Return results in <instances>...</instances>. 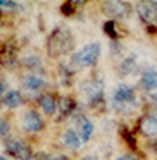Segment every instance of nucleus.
<instances>
[{
    "label": "nucleus",
    "mask_w": 157,
    "mask_h": 160,
    "mask_svg": "<svg viewBox=\"0 0 157 160\" xmlns=\"http://www.w3.org/2000/svg\"><path fill=\"white\" fill-rule=\"evenodd\" d=\"M112 102L116 107H126L128 103L135 102V91L128 84H119L116 86L114 93H112Z\"/></svg>",
    "instance_id": "39448f33"
},
{
    "label": "nucleus",
    "mask_w": 157,
    "mask_h": 160,
    "mask_svg": "<svg viewBox=\"0 0 157 160\" xmlns=\"http://www.w3.org/2000/svg\"><path fill=\"white\" fill-rule=\"evenodd\" d=\"M74 107H76V103H74L73 98L69 97H60L59 102H57V108H59V121H62L64 117H67V115H71V112L74 110Z\"/></svg>",
    "instance_id": "f8f14e48"
},
{
    "label": "nucleus",
    "mask_w": 157,
    "mask_h": 160,
    "mask_svg": "<svg viewBox=\"0 0 157 160\" xmlns=\"http://www.w3.org/2000/svg\"><path fill=\"white\" fill-rule=\"evenodd\" d=\"M116 160H136L133 155H121V157H118Z\"/></svg>",
    "instance_id": "4be33fe9"
},
{
    "label": "nucleus",
    "mask_w": 157,
    "mask_h": 160,
    "mask_svg": "<svg viewBox=\"0 0 157 160\" xmlns=\"http://www.w3.org/2000/svg\"><path fill=\"white\" fill-rule=\"evenodd\" d=\"M5 152L18 160H33L31 148L23 139H18V138H11L5 141Z\"/></svg>",
    "instance_id": "7ed1b4c3"
},
{
    "label": "nucleus",
    "mask_w": 157,
    "mask_h": 160,
    "mask_svg": "<svg viewBox=\"0 0 157 160\" xmlns=\"http://www.w3.org/2000/svg\"><path fill=\"white\" fill-rule=\"evenodd\" d=\"M102 11H104V14L107 18H111V21H116V19L123 18L126 14L128 7L123 2H104L102 4Z\"/></svg>",
    "instance_id": "6e6552de"
},
{
    "label": "nucleus",
    "mask_w": 157,
    "mask_h": 160,
    "mask_svg": "<svg viewBox=\"0 0 157 160\" xmlns=\"http://www.w3.org/2000/svg\"><path fill=\"white\" fill-rule=\"evenodd\" d=\"M100 57V45L98 43H90L85 48H81L80 52H76L71 57L69 69L71 72L78 69H85V67H92Z\"/></svg>",
    "instance_id": "f03ea898"
},
{
    "label": "nucleus",
    "mask_w": 157,
    "mask_h": 160,
    "mask_svg": "<svg viewBox=\"0 0 157 160\" xmlns=\"http://www.w3.org/2000/svg\"><path fill=\"white\" fill-rule=\"evenodd\" d=\"M83 160H98L97 157H93V155H90V157H86V158H83Z\"/></svg>",
    "instance_id": "393cba45"
},
{
    "label": "nucleus",
    "mask_w": 157,
    "mask_h": 160,
    "mask_svg": "<svg viewBox=\"0 0 157 160\" xmlns=\"http://www.w3.org/2000/svg\"><path fill=\"white\" fill-rule=\"evenodd\" d=\"M104 31L107 33L109 36H111L112 40L116 38H123V36L126 35V29H123L121 26H119L118 21H107L104 24Z\"/></svg>",
    "instance_id": "dca6fc26"
},
{
    "label": "nucleus",
    "mask_w": 157,
    "mask_h": 160,
    "mask_svg": "<svg viewBox=\"0 0 157 160\" xmlns=\"http://www.w3.org/2000/svg\"><path fill=\"white\" fill-rule=\"evenodd\" d=\"M0 160H7V158H5V157H2V155H0Z\"/></svg>",
    "instance_id": "bb28decb"
},
{
    "label": "nucleus",
    "mask_w": 157,
    "mask_h": 160,
    "mask_svg": "<svg viewBox=\"0 0 157 160\" xmlns=\"http://www.w3.org/2000/svg\"><path fill=\"white\" fill-rule=\"evenodd\" d=\"M62 143L69 150H78L81 145V138L78 136V132L74 131V129H66L64 134H62Z\"/></svg>",
    "instance_id": "ddd939ff"
},
{
    "label": "nucleus",
    "mask_w": 157,
    "mask_h": 160,
    "mask_svg": "<svg viewBox=\"0 0 157 160\" xmlns=\"http://www.w3.org/2000/svg\"><path fill=\"white\" fill-rule=\"evenodd\" d=\"M43 84H45V81H43V78H40L38 74H26V76L23 78V86H24L26 90L36 91V90H40V88H43Z\"/></svg>",
    "instance_id": "2eb2a0df"
},
{
    "label": "nucleus",
    "mask_w": 157,
    "mask_h": 160,
    "mask_svg": "<svg viewBox=\"0 0 157 160\" xmlns=\"http://www.w3.org/2000/svg\"><path fill=\"white\" fill-rule=\"evenodd\" d=\"M138 129L147 138H155L157 136V117L155 115H143L138 122Z\"/></svg>",
    "instance_id": "0eeeda50"
},
{
    "label": "nucleus",
    "mask_w": 157,
    "mask_h": 160,
    "mask_svg": "<svg viewBox=\"0 0 157 160\" xmlns=\"http://www.w3.org/2000/svg\"><path fill=\"white\" fill-rule=\"evenodd\" d=\"M9 132V124L7 121H0V136H5Z\"/></svg>",
    "instance_id": "aec40b11"
},
{
    "label": "nucleus",
    "mask_w": 157,
    "mask_h": 160,
    "mask_svg": "<svg viewBox=\"0 0 157 160\" xmlns=\"http://www.w3.org/2000/svg\"><path fill=\"white\" fill-rule=\"evenodd\" d=\"M38 103H40V108H42L47 115H54L55 107H57V100L52 97V95H49V93L42 95V97L38 98Z\"/></svg>",
    "instance_id": "4468645a"
},
{
    "label": "nucleus",
    "mask_w": 157,
    "mask_h": 160,
    "mask_svg": "<svg viewBox=\"0 0 157 160\" xmlns=\"http://www.w3.org/2000/svg\"><path fill=\"white\" fill-rule=\"evenodd\" d=\"M135 59L133 57H129V59H126V60H123V64H121V67H119V71H121V74L123 76H128V74H131L133 71H135Z\"/></svg>",
    "instance_id": "a211bd4d"
},
{
    "label": "nucleus",
    "mask_w": 157,
    "mask_h": 160,
    "mask_svg": "<svg viewBox=\"0 0 157 160\" xmlns=\"http://www.w3.org/2000/svg\"><path fill=\"white\" fill-rule=\"evenodd\" d=\"M33 160H52L49 155H45V153H38L36 157H33Z\"/></svg>",
    "instance_id": "412c9836"
},
{
    "label": "nucleus",
    "mask_w": 157,
    "mask_h": 160,
    "mask_svg": "<svg viewBox=\"0 0 157 160\" xmlns=\"http://www.w3.org/2000/svg\"><path fill=\"white\" fill-rule=\"evenodd\" d=\"M73 45H74V40L71 31L64 26H59L50 33L49 40H47V53L52 59H57V57L69 53L73 50Z\"/></svg>",
    "instance_id": "f257e3e1"
},
{
    "label": "nucleus",
    "mask_w": 157,
    "mask_h": 160,
    "mask_svg": "<svg viewBox=\"0 0 157 160\" xmlns=\"http://www.w3.org/2000/svg\"><path fill=\"white\" fill-rule=\"evenodd\" d=\"M152 105H155V107H157V95H154V97H152Z\"/></svg>",
    "instance_id": "b1692460"
},
{
    "label": "nucleus",
    "mask_w": 157,
    "mask_h": 160,
    "mask_svg": "<svg viewBox=\"0 0 157 160\" xmlns=\"http://www.w3.org/2000/svg\"><path fill=\"white\" fill-rule=\"evenodd\" d=\"M52 160H67V158H66L64 155H57V157H54Z\"/></svg>",
    "instance_id": "5701e85b"
},
{
    "label": "nucleus",
    "mask_w": 157,
    "mask_h": 160,
    "mask_svg": "<svg viewBox=\"0 0 157 160\" xmlns=\"http://www.w3.org/2000/svg\"><path fill=\"white\" fill-rule=\"evenodd\" d=\"M23 129L28 132H38L42 129L43 122H42V117L36 114L35 110H28L24 115H23Z\"/></svg>",
    "instance_id": "423d86ee"
},
{
    "label": "nucleus",
    "mask_w": 157,
    "mask_h": 160,
    "mask_svg": "<svg viewBox=\"0 0 157 160\" xmlns=\"http://www.w3.org/2000/svg\"><path fill=\"white\" fill-rule=\"evenodd\" d=\"M136 11H138L142 21L147 24L149 31L155 33L157 28V5L154 2H142V4L136 5Z\"/></svg>",
    "instance_id": "20e7f679"
},
{
    "label": "nucleus",
    "mask_w": 157,
    "mask_h": 160,
    "mask_svg": "<svg viewBox=\"0 0 157 160\" xmlns=\"http://www.w3.org/2000/svg\"><path fill=\"white\" fill-rule=\"evenodd\" d=\"M76 132L81 138V141H88L92 138V134H93V124H92L90 119L85 117V115L78 117L76 119Z\"/></svg>",
    "instance_id": "9d476101"
},
{
    "label": "nucleus",
    "mask_w": 157,
    "mask_h": 160,
    "mask_svg": "<svg viewBox=\"0 0 157 160\" xmlns=\"http://www.w3.org/2000/svg\"><path fill=\"white\" fill-rule=\"evenodd\" d=\"M16 2H11V0H0V9H14Z\"/></svg>",
    "instance_id": "6ab92c4d"
},
{
    "label": "nucleus",
    "mask_w": 157,
    "mask_h": 160,
    "mask_svg": "<svg viewBox=\"0 0 157 160\" xmlns=\"http://www.w3.org/2000/svg\"><path fill=\"white\" fill-rule=\"evenodd\" d=\"M140 86L145 91H155L157 90V71L145 69L140 76Z\"/></svg>",
    "instance_id": "9b49d317"
},
{
    "label": "nucleus",
    "mask_w": 157,
    "mask_h": 160,
    "mask_svg": "<svg viewBox=\"0 0 157 160\" xmlns=\"http://www.w3.org/2000/svg\"><path fill=\"white\" fill-rule=\"evenodd\" d=\"M5 90V86H4V83H2V81H0V95H2V91Z\"/></svg>",
    "instance_id": "a878e982"
},
{
    "label": "nucleus",
    "mask_w": 157,
    "mask_h": 160,
    "mask_svg": "<svg viewBox=\"0 0 157 160\" xmlns=\"http://www.w3.org/2000/svg\"><path fill=\"white\" fill-rule=\"evenodd\" d=\"M83 93L88 97V100L93 103V102H98L102 100V95H104V86H102L100 81H86V83H83Z\"/></svg>",
    "instance_id": "1a4fd4ad"
},
{
    "label": "nucleus",
    "mask_w": 157,
    "mask_h": 160,
    "mask_svg": "<svg viewBox=\"0 0 157 160\" xmlns=\"http://www.w3.org/2000/svg\"><path fill=\"white\" fill-rule=\"evenodd\" d=\"M2 103H4L5 107H9V108H16V107H19V105L23 103V97H21V93H19V91L12 90V91H9V93L4 95Z\"/></svg>",
    "instance_id": "f3484780"
}]
</instances>
